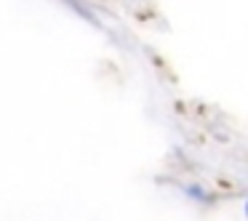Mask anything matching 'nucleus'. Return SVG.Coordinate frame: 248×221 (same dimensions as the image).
Listing matches in <instances>:
<instances>
[]
</instances>
